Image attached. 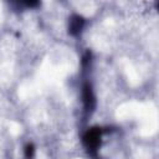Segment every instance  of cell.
Returning <instances> with one entry per match:
<instances>
[{
  "mask_svg": "<svg viewBox=\"0 0 159 159\" xmlns=\"http://www.w3.org/2000/svg\"><path fill=\"white\" fill-rule=\"evenodd\" d=\"M84 142L87 143V145L89 148H96L99 143V130L97 129H92L87 133V135L84 137Z\"/></svg>",
  "mask_w": 159,
  "mask_h": 159,
  "instance_id": "1",
  "label": "cell"
},
{
  "mask_svg": "<svg viewBox=\"0 0 159 159\" xmlns=\"http://www.w3.org/2000/svg\"><path fill=\"white\" fill-rule=\"evenodd\" d=\"M82 17H80V16H76V17H73V20H72V25H71V30H72V32H76V31H78L80 29H81V26H82Z\"/></svg>",
  "mask_w": 159,
  "mask_h": 159,
  "instance_id": "2",
  "label": "cell"
},
{
  "mask_svg": "<svg viewBox=\"0 0 159 159\" xmlns=\"http://www.w3.org/2000/svg\"><path fill=\"white\" fill-rule=\"evenodd\" d=\"M32 152H34L32 147H27V148H26V155H27V157H31V155H32Z\"/></svg>",
  "mask_w": 159,
  "mask_h": 159,
  "instance_id": "3",
  "label": "cell"
}]
</instances>
